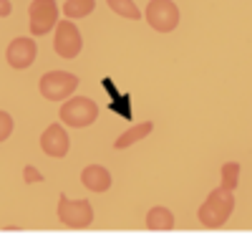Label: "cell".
I'll use <instances>...</instances> for the list:
<instances>
[{
  "mask_svg": "<svg viewBox=\"0 0 252 235\" xmlns=\"http://www.w3.org/2000/svg\"><path fill=\"white\" fill-rule=\"evenodd\" d=\"M232 210H235V192H229V190H222V187H215L212 192L207 195V200L199 205L197 210V218L204 228H222L229 215H232Z\"/></svg>",
  "mask_w": 252,
  "mask_h": 235,
  "instance_id": "obj_1",
  "label": "cell"
},
{
  "mask_svg": "<svg viewBox=\"0 0 252 235\" xmlns=\"http://www.w3.org/2000/svg\"><path fill=\"white\" fill-rule=\"evenodd\" d=\"M78 83H81L78 76L71 74V71H48V74L40 76L38 91L48 101H66L78 89Z\"/></svg>",
  "mask_w": 252,
  "mask_h": 235,
  "instance_id": "obj_2",
  "label": "cell"
},
{
  "mask_svg": "<svg viewBox=\"0 0 252 235\" xmlns=\"http://www.w3.org/2000/svg\"><path fill=\"white\" fill-rule=\"evenodd\" d=\"M98 119V106L89 96H71L61 106V121L73 126V129H83Z\"/></svg>",
  "mask_w": 252,
  "mask_h": 235,
  "instance_id": "obj_3",
  "label": "cell"
},
{
  "mask_svg": "<svg viewBox=\"0 0 252 235\" xmlns=\"http://www.w3.org/2000/svg\"><path fill=\"white\" fill-rule=\"evenodd\" d=\"M56 215H58V220L66 228L83 230V228H89L94 223V207H91L89 200H71L66 195H61L58 207H56Z\"/></svg>",
  "mask_w": 252,
  "mask_h": 235,
  "instance_id": "obj_4",
  "label": "cell"
},
{
  "mask_svg": "<svg viewBox=\"0 0 252 235\" xmlns=\"http://www.w3.org/2000/svg\"><path fill=\"white\" fill-rule=\"evenodd\" d=\"M58 23V3L56 0H33L28 8L31 36H48Z\"/></svg>",
  "mask_w": 252,
  "mask_h": 235,
  "instance_id": "obj_5",
  "label": "cell"
},
{
  "mask_svg": "<svg viewBox=\"0 0 252 235\" xmlns=\"http://www.w3.org/2000/svg\"><path fill=\"white\" fill-rule=\"evenodd\" d=\"M144 18L157 33H172L179 26V8L172 0H152Z\"/></svg>",
  "mask_w": 252,
  "mask_h": 235,
  "instance_id": "obj_6",
  "label": "cell"
},
{
  "mask_svg": "<svg viewBox=\"0 0 252 235\" xmlns=\"http://www.w3.org/2000/svg\"><path fill=\"white\" fill-rule=\"evenodd\" d=\"M83 48L81 31L76 28L73 20H58L56 23V38H53V51L61 58H76Z\"/></svg>",
  "mask_w": 252,
  "mask_h": 235,
  "instance_id": "obj_7",
  "label": "cell"
},
{
  "mask_svg": "<svg viewBox=\"0 0 252 235\" xmlns=\"http://www.w3.org/2000/svg\"><path fill=\"white\" fill-rule=\"evenodd\" d=\"M35 56H38V46H35V40L28 38V36L13 38L8 43V48H5V58L10 63V69H15V71H23V69L33 66Z\"/></svg>",
  "mask_w": 252,
  "mask_h": 235,
  "instance_id": "obj_8",
  "label": "cell"
},
{
  "mask_svg": "<svg viewBox=\"0 0 252 235\" xmlns=\"http://www.w3.org/2000/svg\"><path fill=\"white\" fill-rule=\"evenodd\" d=\"M40 149L48 155V157H66L68 149H71V139H68V132L63 129V124H51L46 126V132L40 134Z\"/></svg>",
  "mask_w": 252,
  "mask_h": 235,
  "instance_id": "obj_9",
  "label": "cell"
},
{
  "mask_svg": "<svg viewBox=\"0 0 252 235\" xmlns=\"http://www.w3.org/2000/svg\"><path fill=\"white\" fill-rule=\"evenodd\" d=\"M81 182L91 192H106L111 187V172L106 167H101V164H89L81 172Z\"/></svg>",
  "mask_w": 252,
  "mask_h": 235,
  "instance_id": "obj_10",
  "label": "cell"
},
{
  "mask_svg": "<svg viewBox=\"0 0 252 235\" xmlns=\"http://www.w3.org/2000/svg\"><path fill=\"white\" fill-rule=\"evenodd\" d=\"M146 228L154 230V233H166L174 228V212L169 207H152L146 212Z\"/></svg>",
  "mask_w": 252,
  "mask_h": 235,
  "instance_id": "obj_11",
  "label": "cell"
},
{
  "mask_svg": "<svg viewBox=\"0 0 252 235\" xmlns=\"http://www.w3.org/2000/svg\"><path fill=\"white\" fill-rule=\"evenodd\" d=\"M154 132V124L152 121H141V124H134L131 129H126L116 142H114V147L116 149H126V147H131V144H136V142H141L144 137H149Z\"/></svg>",
  "mask_w": 252,
  "mask_h": 235,
  "instance_id": "obj_12",
  "label": "cell"
},
{
  "mask_svg": "<svg viewBox=\"0 0 252 235\" xmlns=\"http://www.w3.org/2000/svg\"><path fill=\"white\" fill-rule=\"evenodd\" d=\"M94 8H96V0H66V5H63V15H66V20L86 18V15H91Z\"/></svg>",
  "mask_w": 252,
  "mask_h": 235,
  "instance_id": "obj_13",
  "label": "cell"
},
{
  "mask_svg": "<svg viewBox=\"0 0 252 235\" xmlns=\"http://www.w3.org/2000/svg\"><path fill=\"white\" fill-rule=\"evenodd\" d=\"M106 3H109V8H111L116 15H121V18H129V20H139V18H141V10L136 8L134 0H106Z\"/></svg>",
  "mask_w": 252,
  "mask_h": 235,
  "instance_id": "obj_14",
  "label": "cell"
},
{
  "mask_svg": "<svg viewBox=\"0 0 252 235\" xmlns=\"http://www.w3.org/2000/svg\"><path fill=\"white\" fill-rule=\"evenodd\" d=\"M240 185V164L237 162H224L222 164V190H229V192H235Z\"/></svg>",
  "mask_w": 252,
  "mask_h": 235,
  "instance_id": "obj_15",
  "label": "cell"
},
{
  "mask_svg": "<svg viewBox=\"0 0 252 235\" xmlns=\"http://www.w3.org/2000/svg\"><path fill=\"white\" fill-rule=\"evenodd\" d=\"M13 129H15V121H13V117H10L8 112L0 109V142H5V139L13 134Z\"/></svg>",
  "mask_w": 252,
  "mask_h": 235,
  "instance_id": "obj_16",
  "label": "cell"
},
{
  "mask_svg": "<svg viewBox=\"0 0 252 235\" xmlns=\"http://www.w3.org/2000/svg\"><path fill=\"white\" fill-rule=\"evenodd\" d=\"M23 180H26L28 185H31V182H43V175H40L35 167H31V164H28V167L23 169Z\"/></svg>",
  "mask_w": 252,
  "mask_h": 235,
  "instance_id": "obj_17",
  "label": "cell"
},
{
  "mask_svg": "<svg viewBox=\"0 0 252 235\" xmlns=\"http://www.w3.org/2000/svg\"><path fill=\"white\" fill-rule=\"evenodd\" d=\"M10 10H13L10 0H0V18H8V15H10Z\"/></svg>",
  "mask_w": 252,
  "mask_h": 235,
  "instance_id": "obj_18",
  "label": "cell"
}]
</instances>
